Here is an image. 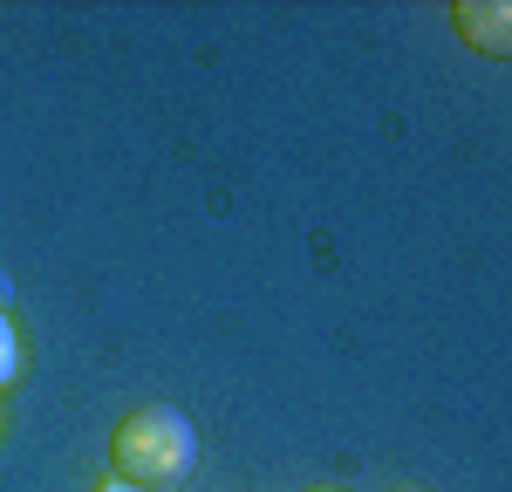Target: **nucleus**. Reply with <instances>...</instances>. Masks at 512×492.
I'll return each mask as SVG.
<instances>
[{
    "instance_id": "f257e3e1",
    "label": "nucleus",
    "mask_w": 512,
    "mask_h": 492,
    "mask_svg": "<svg viewBox=\"0 0 512 492\" xmlns=\"http://www.w3.org/2000/svg\"><path fill=\"white\" fill-rule=\"evenodd\" d=\"M110 479H123V486H178V479H192L198 465V431L185 410H164V404H144L130 410L117 431H110Z\"/></svg>"
},
{
    "instance_id": "f03ea898",
    "label": "nucleus",
    "mask_w": 512,
    "mask_h": 492,
    "mask_svg": "<svg viewBox=\"0 0 512 492\" xmlns=\"http://www.w3.org/2000/svg\"><path fill=\"white\" fill-rule=\"evenodd\" d=\"M451 28H458V41L465 48H478V55H512V7L506 0H458L451 7Z\"/></svg>"
},
{
    "instance_id": "7ed1b4c3",
    "label": "nucleus",
    "mask_w": 512,
    "mask_h": 492,
    "mask_svg": "<svg viewBox=\"0 0 512 492\" xmlns=\"http://www.w3.org/2000/svg\"><path fill=\"white\" fill-rule=\"evenodd\" d=\"M21 376V335H14V315L0 308V390Z\"/></svg>"
},
{
    "instance_id": "20e7f679",
    "label": "nucleus",
    "mask_w": 512,
    "mask_h": 492,
    "mask_svg": "<svg viewBox=\"0 0 512 492\" xmlns=\"http://www.w3.org/2000/svg\"><path fill=\"white\" fill-rule=\"evenodd\" d=\"M96 492H144V486H123V479H103Z\"/></svg>"
},
{
    "instance_id": "39448f33",
    "label": "nucleus",
    "mask_w": 512,
    "mask_h": 492,
    "mask_svg": "<svg viewBox=\"0 0 512 492\" xmlns=\"http://www.w3.org/2000/svg\"><path fill=\"white\" fill-rule=\"evenodd\" d=\"M315 492H342V486H315Z\"/></svg>"
}]
</instances>
